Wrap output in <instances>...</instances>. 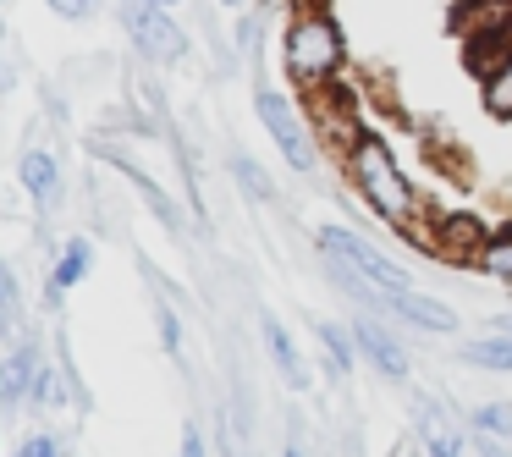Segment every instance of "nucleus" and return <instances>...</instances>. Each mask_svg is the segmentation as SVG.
I'll list each match as a JSON object with an SVG mask.
<instances>
[{
    "instance_id": "obj_13",
    "label": "nucleus",
    "mask_w": 512,
    "mask_h": 457,
    "mask_svg": "<svg viewBox=\"0 0 512 457\" xmlns=\"http://www.w3.org/2000/svg\"><path fill=\"white\" fill-rule=\"evenodd\" d=\"M435 248H441L446 259H463V254H479V248H485V237H479L474 221L463 215V221H446L441 226V243H435Z\"/></svg>"
},
{
    "instance_id": "obj_4",
    "label": "nucleus",
    "mask_w": 512,
    "mask_h": 457,
    "mask_svg": "<svg viewBox=\"0 0 512 457\" xmlns=\"http://www.w3.org/2000/svg\"><path fill=\"white\" fill-rule=\"evenodd\" d=\"M254 111H259V122H265V133L276 138L281 160H287L292 171H314V144H309V133H303L298 111H292V105L281 100L276 89H265V94H259V100H254Z\"/></svg>"
},
{
    "instance_id": "obj_21",
    "label": "nucleus",
    "mask_w": 512,
    "mask_h": 457,
    "mask_svg": "<svg viewBox=\"0 0 512 457\" xmlns=\"http://www.w3.org/2000/svg\"><path fill=\"white\" fill-rule=\"evenodd\" d=\"M160 347H166V353H177V347H182V325H177V314H171V309H160Z\"/></svg>"
},
{
    "instance_id": "obj_23",
    "label": "nucleus",
    "mask_w": 512,
    "mask_h": 457,
    "mask_svg": "<svg viewBox=\"0 0 512 457\" xmlns=\"http://www.w3.org/2000/svg\"><path fill=\"white\" fill-rule=\"evenodd\" d=\"M177 457H204V435L193 430V424L182 430V446H177Z\"/></svg>"
},
{
    "instance_id": "obj_25",
    "label": "nucleus",
    "mask_w": 512,
    "mask_h": 457,
    "mask_svg": "<svg viewBox=\"0 0 512 457\" xmlns=\"http://www.w3.org/2000/svg\"><path fill=\"white\" fill-rule=\"evenodd\" d=\"M287 457H309V452H303V441H298V435L287 441Z\"/></svg>"
},
{
    "instance_id": "obj_27",
    "label": "nucleus",
    "mask_w": 512,
    "mask_h": 457,
    "mask_svg": "<svg viewBox=\"0 0 512 457\" xmlns=\"http://www.w3.org/2000/svg\"><path fill=\"white\" fill-rule=\"evenodd\" d=\"M149 6H160V12H166V6H177V0H149Z\"/></svg>"
},
{
    "instance_id": "obj_6",
    "label": "nucleus",
    "mask_w": 512,
    "mask_h": 457,
    "mask_svg": "<svg viewBox=\"0 0 512 457\" xmlns=\"http://www.w3.org/2000/svg\"><path fill=\"white\" fill-rule=\"evenodd\" d=\"M353 336H358V353H364L380 375H391V380L408 375V353L397 347V336H391V331H380V325H358Z\"/></svg>"
},
{
    "instance_id": "obj_10",
    "label": "nucleus",
    "mask_w": 512,
    "mask_h": 457,
    "mask_svg": "<svg viewBox=\"0 0 512 457\" xmlns=\"http://www.w3.org/2000/svg\"><path fill=\"white\" fill-rule=\"evenodd\" d=\"M89 259H94V248H89V237H72L67 243V254H61V265H56V276H50V292H67V287H78L83 276H89Z\"/></svg>"
},
{
    "instance_id": "obj_7",
    "label": "nucleus",
    "mask_w": 512,
    "mask_h": 457,
    "mask_svg": "<svg viewBox=\"0 0 512 457\" xmlns=\"http://www.w3.org/2000/svg\"><path fill=\"white\" fill-rule=\"evenodd\" d=\"M386 309H397L402 320L424 325V331H457V314L441 298H424V292H402V298H380Z\"/></svg>"
},
{
    "instance_id": "obj_17",
    "label": "nucleus",
    "mask_w": 512,
    "mask_h": 457,
    "mask_svg": "<svg viewBox=\"0 0 512 457\" xmlns=\"http://www.w3.org/2000/svg\"><path fill=\"white\" fill-rule=\"evenodd\" d=\"M485 105H490V111H501V116H512V56L501 61L496 72H490V89H485Z\"/></svg>"
},
{
    "instance_id": "obj_20",
    "label": "nucleus",
    "mask_w": 512,
    "mask_h": 457,
    "mask_svg": "<svg viewBox=\"0 0 512 457\" xmlns=\"http://www.w3.org/2000/svg\"><path fill=\"white\" fill-rule=\"evenodd\" d=\"M12 309H17V281H12V270L0 265V325L12 320Z\"/></svg>"
},
{
    "instance_id": "obj_14",
    "label": "nucleus",
    "mask_w": 512,
    "mask_h": 457,
    "mask_svg": "<svg viewBox=\"0 0 512 457\" xmlns=\"http://www.w3.org/2000/svg\"><path fill=\"white\" fill-rule=\"evenodd\" d=\"M320 342H325V353H331L336 375H353V342H358V336L342 331L336 320H320Z\"/></svg>"
},
{
    "instance_id": "obj_18",
    "label": "nucleus",
    "mask_w": 512,
    "mask_h": 457,
    "mask_svg": "<svg viewBox=\"0 0 512 457\" xmlns=\"http://www.w3.org/2000/svg\"><path fill=\"white\" fill-rule=\"evenodd\" d=\"M61 397H67L61 375H56V369H39V375H34V402H39V408H56Z\"/></svg>"
},
{
    "instance_id": "obj_24",
    "label": "nucleus",
    "mask_w": 512,
    "mask_h": 457,
    "mask_svg": "<svg viewBox=\"0 0 512 457\" xmlns=\"http://www.w3.org/2000/svg\"><path fill=\"white\" fill-rule=\"evenodd\" d=\"M17 457H56V452H50L45 435H34V441H23V452H17Z\"/></svg>"
},
{
    "instance_id": "obj_26",
    "label": "nucleus",
    "mask_w": 512,
    "mask_h": 457,
    "mask_svg": "<svg viewBox=\"0 0 512 457\" xmlns=\"http://www.w3.org/2000/svg\"><path fill=\"white\" fill-rule=\"evenodd\" d=\"M430 457H457V452H452L446 441H435V446H430Z\"/></svg>"
},
{
    "instance_id": "obj_9",
    "label": "nucleus",
    "mask_w": 512,
    "mask_h": 457,
    "mask_svg": "<svg viewBox=\"0 0 512 457\" xmlns=\"http://www.w3.org/2000/svg\"><path fill=\"white\" fill-rule=\"evenodd\" d=\"M463 358L479 369H512V331H490V336H474V342H463Z\"/></svg>"
},
{
    "instance_id": "obj_1",
    "label": "nucleus",
    "mask_w": 512,
    "mask_h": 457,
    "mask_svg": "<svg viewBox=\"0 0 512 457\" xmlns=\"http://www.w3.org/2000/svg\"><path fill=\"white\" fill-rule=\"evenodd\" d=\"M347 171H353V188L369 199V210H380L391 226H408L413 221V182L402 177V166L391 160V149L380 144V138H353V149H347Z\"/></svg>"
},
{
    "instance_id": "obj_2",
    "label": "nucleus",
    "mask_w": 512,
    "mask_h": 457,
    "mask_svg": "<svg viewBox=\"0 0 512 457\" xmlns=\"http://www.w3.org/2000/svg\"><path fill=\"white\" fill-rule=\"evenodd\" d=\"M320 254L336 259L342 270H353L369 287V298H402V292H413L408 270H402L397 259H386L380 248H369L364 237H353L347 226H320Z\"/></svg>"
},
{
    "instance_id": "obj_22",
    "label": "nucleus",
    "mask_w": 512,
    "mask_h": 457,
    "mask_svg": "<svg viewBox=\"0 0 512 457\" xmlns=\"http://www.w3.org/2000/svg\"><path fill=\"white\" fill-rule=\"evenodd\" d=\"M50 12H61V17H89L94 12V0H45Z\"/></svg>"
},
{
    "instance_id": "obj_28",
    "label": "nucleus",
    "mask_w": 512,
    "mask_h": 457,
    "mask_svg": "<svg viewBox=\"0 0 512 457\" xmlns=\"http://www.w3.org/2000/svg\"><path fill=\"white\" fill-rule=\"evenodd\" d=\"M221 6H243V0H221Z\"/></svg>"
},
{
    "instance_id": "obj_16",
    "label": "nucleus",
    "mask_w": 512,
    "mask_h": 457,
    "mask_svg": "<svg viewBox=\"0 0 512 457\" xmlns=\"http://www.w3.org/2000/svg\"><path fill=\"white\" fill-rule=\"evenodd\" d=\"M474 424H479V435H485V441H507L512 435V402H485V408L474 413Z\"/></svg>"
},
{
    "instance_id": "obj_11",
    "label": "nucleus",
    "mask_w": 512,
    "mask_h": 457,
    "mask_svg": "<svg viewBox=\"0 0 512 457\" xmlns=\"http://www.w3.org/2000/svg\"><path fill=\"white\" fill-rule=\"evenodd\" d=\"M17 177H23V188L34 193V199H50V193H56V182H61V171H56V160H50L45 149H34V155H23Z\"/></svg>"
},
{
    "instance_id": "obj_3",
    "label": "nucleus",
    "mask_w": 512,
    "mask_h": 457,
    "mask_svg": "<svg viewBox=\"0 0 512 457\" xmlns=\"http://www.w3.org/2000/svg\"><path fill=\"white\" fill-rule=\"evenodd\" d=\"M342 67V34L325 12H298L287 28V72L298 83H325Z\"/></svg>"
},
{
    "instance_id": "obj_15",
    "label": "nucleus",
    "mask_w": 512,
    "mask_h": 457,
    "mask_svg": "<svg viewBox=\"0 0 512 457\" xmlns=\"http://www.w3.org/2000/svg\"><path fill=\"white\" fill-rule=\"evenodd\" d=\"M479 265H485L490 276H512V221L501 226V232L485 237V248H479Z\"/></svg>"
},
{
    "instance_id": "obj_12",
    "label": "nucleus",
    "mask_w": 512,
    "mask_h": 457,
    "mask_svg": "<svg viewBox=\"0 0 512 457\" xmlns=\"http://www.w3.org/2000/svg\"><path fill=\"white\" fill-rule=\"evenodd\" d=\"M23 397H34V358L17 353L0 364V402H23Z\"/></svg>"
},
{
    "instance_id": "obj_5",
    "label": "nucleus",
    "mask_w": 512,
    "mask_h": 457,
    "mask_svg": "<svg viewBox=\"0 0 512 457\" xmlns=\"http://www.w3.org/2000/svg\"><path fill=\"white\" fill-rule=\"evenodd\" d=\"M127 28H133L138 50H144L149 61H182V50H188V34H182L160 6H149V0H144V6H133Z\"/></svg>"
},
{
    "instance_id": "obj_19",
    "label": "nucleus",
    "mask_w": 512,
    "mask_h": 457,
    "mask_svg": "<svg viewBox=\"0 0 512 457\" xmlns=\"http://www.w3.org/2000/svg\"><path fill=\"white\" fill-rule=\"evenodd\" d=\"M237 182H243V188L254 193V199H270V177H265V171H259V166H254V160H248V155L237 160Z\"/></svg>"
},
{
    "instance_id": "obj_8",
    "label": "nucleus",
    "mask_w": 512,
    "mask_h": 457,
    "mask_svg": "<svg viewBox=\"0 0 512 457\" xmlns=\"http://www.w3.org/2000/svg\"><path fill=\"white\" fill-rule=\"evenodd\" d=\"M265 347H270V358H276V369L287 375V386H309V369H303L298 347H292L287 325H281L276 314H265Z\"/></svg>"
}]
</instances>
